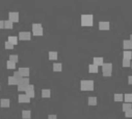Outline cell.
<instances>
[{"label":"cell","instance_id":"6","mask_svg":"<svg viewBox=\"0 0 132 119\" xmlns=\"http://www.w3.org/2000/svg\"><path fill=\"white\" fill-rule=\"evenodd\" d=\"M100 30H109L110 29V22L109 21H99L98 23Z\"/></svg>","mask_w":132,"mask_h":119},{"label":"cell","instance_id":"19","mask_svg":"<svg viewBox=\"0 0 132 119\" xmlns=\"http://www.w3.org/2000/svg\"><path fill=\"white\" fill-rule=\"evenodd\" d=\"M123 59L131 60L132 59V51L131 50H124L123 51Z\"/></svg>","mask_w":132,"mask_h":119},{"label":"cell","instance_id":"3","mask_svg":"<svg viewBox=\"0 0 132 119\" xmlns=\"http://www.w3.org/2000/svg\"><path fill=\"white\" fill-rule=\"evenodd\" d=\"M112 71H113V64L110 63V62H107V63H104L103 66H102V73L103 76L105 77H109L112 74Z\"/></svg>","mask_w":132,"mask_h":119},{"label":"cell","instance_id":"14","mask_svg":"<svg viewBox=\"0 0 132 119\" xmlns=\"http://www.w3.org/2000/svg\"><path fill=\"white\" fill-rule=\"evenodd\" d=\"M88 72H90V73H98L99 67L95 64H90L88 65Z\"/></svg>","mask_w":132,"mask_h":119},{"label":"cell","instance_id":"27","mask_svg":"<svg viewBox=\"0 0 132 119\" xmlns=\"http://www.w3.org/2000/svg\"><path fill=\"white\" fill-rule=\"evenodd\" d=\"M7 41L10 42L13 45H16L18 43V37H16V36H9V40H7Z\"/></svg>","mask_w":132,"mask_h":119},{"label":"cell","instance_id":"16","mask_svg":"<svg viewBox=\"0 0 132 119\" xmlns=\"http://www.w3.org/2000/svg\"><path fill=\"white\" fill-rule=\"evenodd\" d=\"M87 103L90 106H97L98 105V98L96 96H90L87 98Z\"/></svg>","mask_w":132,"mask_h":119},{"label":"cell","instance_id":"35","mask_svg":"<svg viewBox=\"0 0 132 119\" xmlns=\"http://www.w3.org/2000/svg\"><path fill=\"white\" fill-rule=\"evenodd\" d=\"M48 119H57V116L55 114H51V115H48Z\"/></svg>","mask_w":132,"mask_h":119},{"label":"cell","instance_id":"32","mask_svg":"<svg viewBox=\"0 0 132 119\" xmlns=\"http://www.w3.org/2000/svg\"><path fill=\"white\" fill-rule=\"evenodd\" d=\"M124 116H125V118H127V119H129V118L132 119V109L124 113Z\"/></svg>","mask_w":132,"mask_h":119},{"label":"cell","instance_id":"33","mask_svg":"<svg viewBox=\"0 0 132 119\" xmlns=\"http://www.w3.org/2000/svg\"><path fill=\"white\" fill-rule=\"evenodd\" d=\"M4 45H5V48H6V49H13V48H14V45L11 44L10 42H9V41H6Z\"/></svg>","mask_w":132,"mask_h":119},{"label":"cell","instance_id":"8","mask_svg":"<svg viewBox=\"0 0 132 119\" xmlns=\"http://www.w3.org/2000/svg\"><path fill=\"white\" fill-rule=\"evenodd\" d=\"M9 20L13 23L19 21V13H18V11H9Z\"/></svg>","mask_w":132,"mask_h":119},{"label":"cell","instance_id":"28","mask_svg":"<svg viewBox=\"0 0 132 119\" xmlns=\"http://www.w3.org/2000/svg\"><path fill=\"white\" fill-rule=\"evenodd\" d=\"M6 66H7L9 69H15L16 68V63H14V62H11L10 60H9L6 62Z\"/></svg>","mask_w":132,"mask_h":119},{"label":"cell","instance_id":"39","mask_svg":"<svg viewBox=\"0 0 132 119\" xmlns=\"http://www.w3.org/2000/svg\"><path fill=\"white\" fill-rule=\"evenodd\" d=\"M0 88H1V85H0Z\"/></svg>","mask_w":132,"mask_h":119},{"label":"cell","instance_id":"38","mask_svg":"<svg viewBox=\"0 0 132 119\" xmlns=\"http://www.w3.org/2000/svg\"><path fill=\"white\" fill-rule=\"evenodd\" d=\"M131 69H132V62H131Z\"/></svg>","mask_w":132,"mask_h":119},{"label":"cell","instance_id":"12","mask_svg":"<svg viewBox=\"0 0 132 119\" xmlns=\"http://www.w3.org/2000/svg\"><path fill=\"white\" fill-rule=\"evenodd\" d=\"M18 99H19V102H25V103H28L30 101V97L28 95L26 94H20L18 96Z\"/></svg>","mask_w":132,"mask_h":119},{"label":"cell","instance_id":"20","mask_svg":"<svg viewBox=\"0 0 132 119\" xmlns=\"http://www.w3.org/2000/svg\"><path fill=\"white\" fill-rule=\"evenodd\" d=\"M0 102H1V107H3V108H9L10 105V101L9 98H2L0 100Z\"/></svg>","mask_w":132,"mask_h":119},{"label":"cell","instance_id":"21","mask_svg":"<svg viewBox=\"0 0 132 119\" xmlns=\"http://www.w3.org/2000/svg\"><path fill=\"white\" fill-rule=\"evenodd\" d=\"M124 101L128 103H132V93H125L124 94Z\"/></svg>","mask_w":132,"mask_h":119},{"label":"cell","instance_id":"37","mask_svg":"<svg viewBox=\"0 0 132 119\" xmlns=\"http://www.w3.org/2000/svg\"><path fill=\"white\" fill-rule=\"evenodd\" d=\"M129 39H130V40H131V42H132V33H130V34H129Z\"/></svg>","mask_w":132,"mask_h":119},{"label":"cell","instance_id":"17","mask_svg":"<svg viewBox=\"0 0 132 119\" xmlns=\"http://www.w3.org/2000/svg\"><path fill=\"white\" fill-rule=\"evenodd\" d=\"M14 77H15V79H16V82L18 83V85L22 82V79H23V76H22V74H21L19 71H15V73H14Z\"/></svg>","mask_w":132,"mask_h":119},{"label":"cell","instance_id":"15","mask_svg":"<svg viewBox=\"0 0 132 119\" xmlns=\"http://www.w3.org/2000/svg\"><path fill=\"white\" fill-rule=\"evenodd\" d=\"M113 100L115 102H122L124 100V94L123 93H114L113 94Z\"/></svg>","mask_w":132,"mask_h":119},{"label":"cell","instance_id":"29","mask_svg":"<svg viewBox=\"0 0 132 119\" xmlns=\"http://www.w3.org/2000/svg\"><path fill=\"white\" fill-rule=\"evenodd\" d=\"M4 27L5 28H13V22H11L9 19L4 21Z\"/></svg>","mask_w":132,"mask_h":119},{"label":"cell","instance_id":"4","mask_svg":"<svg viewBox=\"0 0 132 119\" xmlns=\"http://www.w3.org/2000/svg\"><path fill=\"white\" fill-rule=\"evenodd\" d=\"M44 32L43 26L41 23H33L32 24V33L34 36H42Z\"/></svg>","mask_w":132,"mask_h":119},{"label":"cell","instance_id":"36","mask_svg":"<svg viewBox=\"0 0 132 119\" xmlns=\"http://www.w3.org/2000/svg\"><path fill=\"white\" fill-rule=\"evenodd\" d=\"M3 27H4V21L0 20V28H3Z\"/></svg>","mask_w":132,"mask_h":119},{"label":"cell","instance_id":"7","mask_svg":"<svg viewBox=\"0 0 132 119\" xmlns=\"http://www.w3.org/2000/svg\"><path fill=\"white\" fill-rule=\"evenodd\" d=\"M93 64L97 65V66H103L104 64V57L103 56H94L93 57Z\"/></svg>","mask_w":132,"mask_h":119},{"label":"cell","instance_id":"26","mask_svg":"<svg viewBox=\"0 0 132 119\" xmlns=\"http://www.w3.org/2000/svg\"><path fill=\"white\" fill-rule=\"evenodd\" d=\"M48 55H49V59H50V60L54 61V60H56V59H57L58 53H57V51H49Z\"/></svg>","mask_w":132,"mask_h":119},{"label":"cell","instance_id":"10","mask_svg":"<svg viewBox=\"0 0 132 119\" xmlns=\"http://www.w3.org/2000/svg\"><path fill=\"white\" fill-rule=\"evenodd\" d=\"M26 92V95H28V96L30 97V98H32V97H34V95H36V93H34V86L32 85H29L28 86V88H27V90L25 91Z\"/></svg>","mask_w":132,"mask_h":119},{"label":"cell","instance_id":"34","mask_svg":"<svg viewBox=\"0 0 132 119\" xmlns=\"http://www.w3.org/2000/svg\"><path fill=\"white\" fill-rule=\"evenodd\" d=\"M127 83H128V85H129V86H132V74H130L129 76H128Z\"/></svg>","mask_w":132,"mask_h":119},{"label":"cell","instance_id":"11","mask_svg":"<svg viewBox=\"0 0 132 119\" xmlns=\"http://www.w3.org/2000/svg\"><path fill=\"white\" fill-rule=\"evenodd\" d=\"M30 37H31V32H19V38L21 40H30Z\"/></svg>","mask_w":132,"mask_h":119},{"label":"cell","instance_id":"5","mask_svg":"<svg viewBox=\"0 0 132 119\" xmlns=\"http://www.w3.org/2000/svg\"><path fill=\"white\" fill-rule=\"evenodd\" d=\"M30 85L29 84V78L28 77H23L22 79V82L18 85V90L19 91H26L27 90V88H28V86Z\"/></svg>","mask_w":132,"mask_h":119},{"label":"cell","instance_id":"25","mask_svg":"<svg viewBox=\"0 0 132 119\" xmlns=\"http://www.w3.org/2000/svg\"><path fill=\"white\" fill-rule=\"evenodd\" d=\"M122 66L124 68H129L131 66V60H127V59H123L122 60Z\"/></svg>","mask_w":132,"mask_h":119},{"label":"cell","instance_id":"13","mask_svg":"<svg viewBox=\"0 0 132 119\" xmlns=\"http://www.w3.org/2000/svg\"><path fill=\"white\" fill-rule=\"evenodd\" d=\"M18 71L22 74V76H24V77H28V75H29V68L28 67H20Z\"/></svg>","mask_w":132,"mask_h":119},{"label":"cell","instance_id":"2","mask_svg":"<svg viewBox=\"0 0 132 119\" xmlns=\"http://www.w3.org/2000/svg\"><path fill=\"white\" fill-rule=\"evenodd\" d=\"M94 24V15L93 14H81V25L93 26Z\"/></svg>","mask_w":132,"mask_h":119},{"label":"cell","instance_id":"24","mask_svg":"<svg viewBox=\"0 0 132 119\" xmlns=\"http://www.w3.org/2000/svg\"><path fill=\"white\" fill-rule=\"evenodd\" d=\"M42 96L43 97H50L51 96V90L50 89H43L42 90Z\"/></svg>","mask_w":132,"mask_h":119},{"label":"cell","instance_id":"18","mask_svg":"<svg viewBox=\"0 0 132 119\" xmlns=\"http://www.w3.org/2000/svg\"><path fill=\"white\" fill-rule=\"evenodd\" d=\"M132 109V103H128V102H124L122 105V111L124 113L127 112V111H129Z\"/></svg>","mask_w":132,"mask_h":119},{"label":"cell","instance_id":"23","mask_svg":"<svg viewBox=\"0 0 132 119\" xmlns=\"http://www.w3.org/2000/svg\"><path fill=\"white\" fill-rule=\"evenodd\" d=\"M53 70L54 71H61L63 70V64L61 63H53Z\"/></svg>","mask_w":132,"mask_h":119},{"label":"cell","instance_id":"31","mask_svg":"<svg viewBox=\"0 0 132 119\" xmlns=\"http://www.w3.org/2000/svg\"><path fill=\"white\" fill-rule=\"evenodd\" d=\"M9 85H18V83L16 82V79H15L14 76H9Z\"/></svg>","mask_w":132,"mask_h":119},{"label":"cell","instance_id":"9","mask_svg":"<svg viewBox=\"0 0 132 119\" xmlns=\"http://www.w3.org/2000/svg\"><path fill=\"white\" fill-rule=\"evenodd\" d=\"M123 48L125 50L132 49V42L130 39H123Z\"/></svg>","mask_w":132,"mask_h":119},{"label":"cell","instance_id":"1","mask_svg":"<svg viewBox=\"0 0 132 119\" xmlns=\"http://www.w3.org/2000/svg\"><path fill=\"white\" fill-rule=\"evenodd\" d=\"M79 84L81 91H94L95 89V82L93 79H81Z\"/></svg>","mask_w":132,"mask_h":119},{"label":"cell","instance_id":"22","mask_svg":"<svg viewBox=\"0 0 132 119\" xmlns=\"http://www.w3.org/2000/svg\"><path fill=\"white\" fill-rule=\"evenodd\" d=\"M22 117L24 119H29L31 118V112L29 110H24L22 111Z\"/></svg>","mask_w":132,"mask_h":119},{"label":"cell","instance_id":"30","mask_svg":"<svg viewBox=\"0 0 132 119\" xmlns=\"http://www.w3.org/2000/svg\"><path fill=\"white\" fill-rule=\"evenodd\" d=\"M9 60L11 61V62H14V63H17L19 61V56L17 54H10L9 55Z\"/></svg>","mask_w":132,"mask_h":119}]
</instances>
